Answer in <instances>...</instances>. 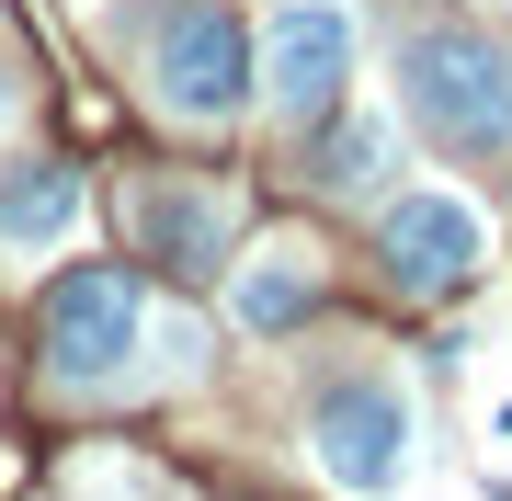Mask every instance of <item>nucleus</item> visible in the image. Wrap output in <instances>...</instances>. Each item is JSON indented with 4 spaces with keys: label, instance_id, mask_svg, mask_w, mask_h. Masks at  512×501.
Here are the masks:
<instances>
[{
    "label": "nucleus",
    "instance_id": "nucleus-9",
    "mask_svg": "<svg viewBox=\"0 0 512 501\" xmlns=\"http://www.w3.org/2000/svg\"><path fill=\"white\" fill-rule=\"evenodd\" d=\"M80 217V171L69 160H23V171H0V240H57V228Z\"/></svg>",
    "mask_w": 512,
    "mask_h": 501
},
{
    "label": "nucleus",
    "instance_id": "nucleus-5",
    "mask_svg": "<svg viewBox=\"0 0 512 501\" xmlns=\"http://www.w3.org/2000/svg\"><path fill=\"white\" fill-rule=\"evenodd\" d=\"M342 80H353V23L330 12V0H285L274 35L251 46V92L274 103L285 126H308V114L342 103Z\"/></svg>",
    "mask_w": 512,
    "mask_h": 501
},
{
    "label": "nucleus",
    "instance_id": "nucleus-11",
    "mask_svg": "<svg viewBox=\"0 0 512 501\" xmlns=\"http://www.w3.org/2000/svg\"><path fill=\"white\" fill-rule=\"evenodd\" d=\"M12 114H23V92H12V69H0V126H12Z\"/></svg>",
    "mask_w": 512,
    "mask_h": 501
},
{
    "label": "nucleus",
    "instance_id": "nucleus-2",
    "mask_svg": "<svg viewBox=\"0 0 512 501\" xmlns=\"http://www.w3.org/2000/svg\"><path fill=\"white\" fill-rule=\"evenodd\" d=\"M148 353V297L114 262H69L46 285V388H126Z\"/></svg>",
    "mask_w": 512,
    "mask_h": 501
},
{
    "label": "nucleus",
    "instance_id": "nucleus-10",
    "mask_svg": "<svg viewBox=\"0 0 512 501\" xmlns=\"http://www.w3.org/2000/svg\"><path fill=\"white\" fill-rule=\"evenodd\" d=\"M308 308H319V274H308V251H262L251 274H239V331H296Z\"/></svg>",
    "mask_w": 512,
    "mask_h": 501
},
{
    "label": "nucleus",
    "instance_id": "nucleus-4",
    "mask_svg": "<svg viewBox=\"0 0 512 501\" xmlns=\"http://www.w3.org/2000/svg\"><path fill=\"white\" fill-rule=\"evenodd\" d=\"M148 103L183 114V126H228L239 103H251V35L217 12V0H171L160 23H148Z\"/></svg>",
    "mask_w": 512,
    "mask_h": 501
},
{
    "label": "nucleus",
    "instance_id": "nucleus-3",
    "mask_svg": "<svg viewBox=\"0 0 512 501\" xmlns=\"http://www.w3.org/2000/svg\"><path fill=\"white\" fill-rule=\"evenodd\" d=\"M308 445L342 501H399L410 490V388L399 376H330L308 410Z\"/></svg>",
    "mask_w": 512,
    "mask_h": 501
},
{
    "label": "nucleus",
    "instance_id": "nucleus-7",
    "mask_svg": "<svg viewBox=\"0 0 512 501\" xmlns=\"http://www.w3.org/2000/svg\"><path fill=\"white\" fill-rule=\"evenodd\" d=\"M137 240H148L160 274H217V262H228V194H205V183L137 194Z\"/></svg>",
    "mask_w": 512,
    "mask_h": 501
},
{
    "label": "nucleus",
    "instance_id": "nucleus-8",
    "mask_svg": "<svg viewBox=\"0 0 512 501\" xmlns=\"http://www.w3.org/2000/svg\"><path fill=\"white\" fill-rule=\"evenodd\" d=\"M308 171H319V194H376L387 171H399V126H387V114H342V103H330Z\"/></svg>",
    "mask_w": 512,
    "mask_h": 501
},
{
    "label": "nucleus",
    "instance_id": "nucleus-1",
    "mask_svg": "<svg viewBox=\"0 0 512 501\" xmlns=\"http://www.w3.org/2000/svg\"><path fill=\"white\" fill-rule=\"evenodd\" d=\"M399 103L410 126L433 137L444 160H478V171H512V57L467 23H421L399 46Z\"/></svg>",
    "mask_w": 512,
    "mask_h": 501
},
{
    "label": "nucleus",
    "instance_id": "nucleus-6",
    "mask_svg": "<svg viewBox=\"0 0 512 501\" xmlns=\"http://www.w3.org/2000/svg\"><path fill=\"white\" fill-rule=\"evenodd\" d=\"M376 262L399 297H456V285H478V262H490V228H478L467 194H399L376 228Z\"/></svg>",
    "mask_w": 512,
    "mask_h": 501
}]
</instances>
